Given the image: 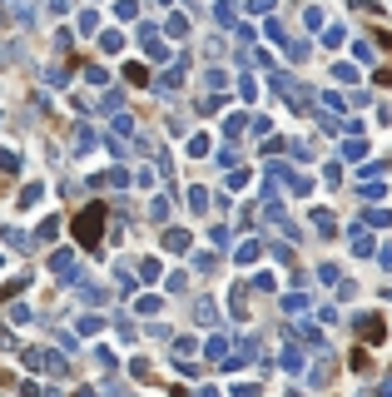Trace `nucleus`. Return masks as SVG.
Wrapping results in <instances>:
<instances>
[{
	"mask_svg": "<svg viewBox=\"0 0 392 397\" xmlns=\"http://www.w3.org/2000/svg\"><path fill=\"white\" fill-rule=\"evenodd\" d=\"M105 214H110V208H105V204L95 199V204L85 208V214L75 219V239L85 243V248H95V243H99V228H105Z\"/></svg>",
	"mask_w": 392,
	"mask_h": 397,
	"instance_id": "obj_1",
	"label": "nucleus"
},
{
	"mask_svg": "<svg viewBox=\"0 0 392 397\" xmlns=\"http://www.w3.org/2000/svg\"><path fill=\"white\" fill-rule=\"evenodd\" d=\"M358 333H363V343H382V333H387V328H382V318H363Z\"/></svg>",
	"mask_w": 392,
	"mask_h": 397,
	"instance_id": "obj_2",
	"label": "nucleus"
}]
</instances>
